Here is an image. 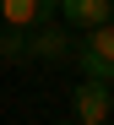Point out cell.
Instances as JSON below:
<instances>
[{
  "label": "cell",
  "instance_id": "cell-1",
  "mask_svg": "<svg viewBox=\"0 0 114 125\" xmlns=\"http://www.w3.org/2000/svg\"><path fill=\"white\" fill-rule=\"evenodd\" d=\"M71 60H76L82 82H103V87H114V22L82 33L76 49H71Z\"/></svg>",
  "mask_w": 114,
  "mask_h": 125
},
{
  "label": "cell",
  "instance_id": "cell-2",
  "mask_svg": "<svg viewBox=\"0 0 114 125\" xmlns=\"http://www.w3.org/2000/svg\"><path fill=\"white\" fill-rule=\"evenodd\" d=\"M71 120L76 125H109L114 120V87H103V82H76L71 87Z\"/></svg>",
  "mask_w": 114,
  "mask_h": 125
},
{
  "label": "cell",
  "instance_id": "cell-3",
  "mask_svg": "<svg viewBox=\"0 0 114 125\" xmlns=\"http://www.w3.org/2000/svg\"><path fill=\"white\" fill-rule=\"evenodd\" d=\"M71 49H76V33L65 27V22H43V27H33L27 33V60H71Z\"/></svg>",
  "mask_w": 114,
  "mask_h": 125
},
{
  "label": "cell",
  "instance_id": "cell-4",
  "mask_svg": "<svg viewBox=\"0 0 114 125\" xmlns=\"http://www.w3.org/2000/svg\"><path fill=\"white\" fill-rule=\"evenodd\" d=\"M54 6H60V0H0V27L33 33L43 22H54Z\"/></svg>",
  "mask_w": 114,
  "mask_h": 125
},
{
  "label": "cell",
  "instance_id": "cell-5",
  "mask_svg": "<svg viewBox=\"0 0 114 125\" xmlns=\"http://www.w3.org/2000/svg\"><path fill=\"white\" fill-rule=\"evenodd\" d=\"M60 22L71 27V33H93L103 22H114V0H60Z\"/></svg>",
  "mask_w": 114,
  "mask_h": 125
},
{
  "label": "cell",
  "instance_id": "cell-6",
  "mask_svg": "<svg viewBox=\"0 0 114 125\" xmlns=\"http://www.w3.org/2000/svg\"><path fill=\"white\" fill-rule=\"evenodd\" d=\"M0 60H27V33H16V27H0Z\"/></svg>",
  "mask_w": 114,
  "mask_h": 125
},
{
  "label": "cell",
  "instance_id": "cell-7",
  "mask_svg": "<svg viewBox=\"0 0 114 125\" xmlns=\"http://www.w3.org/2000/svg\"><path fill=\"white\" fill-rule=\"evenodd\" d=\"M65 125H76V120H65Z\"/></svg>",
  "mask_w": 114,
  "mask_h": 125
},
{
  "label": "cell",
  "instance_id": "cell-8",
  "mask_svg": "<svg viewBox=\"0 0 114 125\" xmlns=\"http://www.w3.org/2000/svg\"><path fill=\"white\" fill-rule=\"evenodd\" d=\"M109 125H114V120H109Z\"/></svg>",
  "mask_w": 114,
  "mask_h": 125
}]
</instances>
